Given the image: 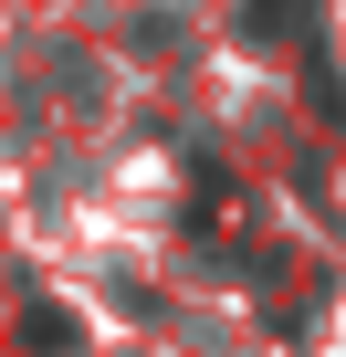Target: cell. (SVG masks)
Segmentation results:
<instances>
[{"label":"cell","instance_id":"6da1fadb","mask_svg":"<svg viewBox=\"0 0 346 357\" xmlns=\"http://www.w3.org/2000/svg\"><path fill=\"white\" fill-rule=\"evenodd\" d=\"M22 326H32V347H42V357H63V347H74V315H53V305H32Z\"/></svg>","mask_w":346,"mask_h":357}]
</instances>
